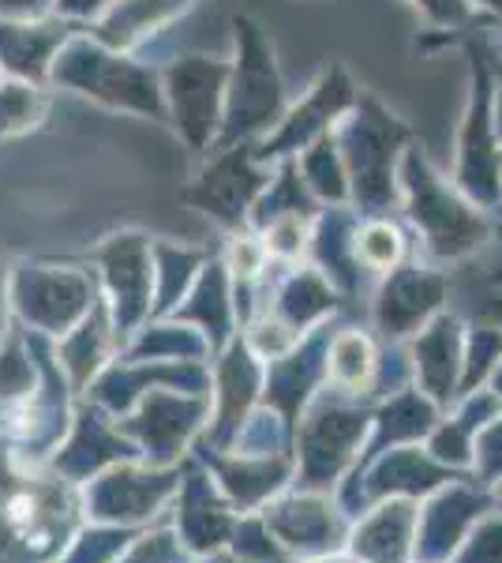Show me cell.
<instances>
[{"label":"cell","instance_id":"1","mask_svg":"<svg viewBox=\"0 0 502 563\" xmlns=\"http://www.w3.org/2000/svg\"><path fill=\"white\" fill-rule=\"evenodd\" d=\"M83 526V493L0 443V563H53Z\"/></svg>","mask_w":502,"mask_h":563},{"label":"cell","instance_id":"2","mask_svg":"<svg viewBox=\"0 0 502 563\" xmlns=\"http://www.w3.org/2000/svg\"><path fill=\"white\" fill-rule=\"evenodd\" d=\"M12 308L34 334H68L87 316L90 286L64 271H20L12 286Z\"/></svg>","mask_w":502,"mask_h":563},{"label":"cell","instance_id":"3","mask_svg":"<svg viewBox=\"0 0 502 563\" xmlns=\"http://www.w3.org/2000/svg\"><path fill=\"white\" fill-rule=\"evenodd\" d=\"M172 493V477L135 474V470L109 466L105 474L90 477L83 493V515L94 522H132L154 515V507Z\"/></svg>","mask_w":502,"mask_h":563},{"label":"cell","instance_id":"4","mask_svg":"<svg viewBox=\"0 0 502 563\" xmlns=\"http://www.w3.org/2000/svg\"><path fill=\"white\" fill-rule=\"evenodd\" d=\"M60 76L68 84L83 87L87 95H98L113 106H135L147 109V113H158V98H154V79L147 71L121 65L113 57H102V53L87 49V45H76L68 57V65L60 68Z\"/></svg>","mask_w":502,"mask_h":563},{"label":"cell","instance_id":"5","mask_svg":"<svg viewBox=\"0 0 502 563\" xmlns=\"http://www.w3.org/2000/svg\"><path fill=\"white\" fill-rule=\"evenodd\" d=\"M241 31V76H236V98L230 109V135L248 132L255 124H267L278 109V76H274L270 53L263 38L255 34L248 20H236Z\"/></svg>","mask_w":502,"mask_h":563},{"label":"cell","instance_id":"6","mask_svg":"<svg viewBox=\"0 0 502 563\" xmlns=\"http://www.w3.org/2000/svg\"><path fill=\"white\" fill-rule=\"evenodd\" d=\"M409 180H413V196H416L413 199V207H416L413 218L427 230L435 252H450L454 256V252H465L472 241L480 238L483 225L469 211H461V207L454 203L439 185H435V177L427 174L416 158H409Z\"/></svg>","mask_w":502,"mask_h":563},{"label":"cell","instance_id":"7","mask_svg":"<svg viewBox=\"0 0 502 563\" xmlns=\"http://www.w3.org/2000/svg\"><path fill=\"white\" fill-rule=\"evenodd\" d=\"M121 455H132V448L121 443V435L109 429V421H102L98 413H83L79 424L60 440V448L53 451V459L45 462L49 470H57L64 481L71 485H83V481L105 474L109 466H116Z\"/></svg>","mask_w":502,"mask_h":563},{"label":"cell","instance_id":"8","mask_svg":"<svg viewBox=\"0 0 502 563\" xmlns=\"http://www.w3.org/2000/svg\"><path fill=\"white\" fill-rule=\"evenodd\" d=\"M364 432V413L331 410L312 417L304 432V477L308 485H326L342 462L353 455V443Z\"/></svg>","mask_w":502,"mask_h":563},{"label":"cell","instance_id":"9","mask_svg":"<svg viewBox=\"0 0 502 563\" xmlns=\"http://www.w3.org/2000/svg\"><path fill=\"white\" fill-rule=\"evenodd\" d=\"M169 84H172V98H177L180 124L188 129L191 140L203 143V135L210 132V124H214L222 68L210 65V60H185V65L172 68Z\"/></svg>","mask_w":502,"mask_h":563},{"label":"cell","instance_id":"10","mask_svg":"<svg viewBox=\"0 0 502 563\" xmlns=\"http://www.w3.org/2000/svg\"><path fill=\"white\" fill-rule=\"evenodd\" d=\"M267 526L300 552H326L342 538V522L319 499H289V504L274 507L267 511Z\"/></svg>","mask_w":502,"mask_h":563},{"label":"cell","instance_id":"11","mask_svg":"<svg viewBox=\"0 0 502 563\" xmlns=\"http://www.w3.org/2000/svg\"><path fill=\"white\" fill-rule=\"evenodd\" d=\"M199 413H203V402H180V398L154 395L143 421H132V429L154 451V462H166L177 455L185 435L199 424Z\"/></svg>","mask_w":502,"mask_h":563},{"label":"cell","instance_id":"12","mask_svg":"<svg viewBox=\"0 0 502 563\" xmlns=\"http://www.w3.org/2000/svg\"><path fill=\"white\" fill-rule=\"evenodd\" d=\"M102 260L109 267V282H113L121 323L124 327L135 323L143 312V301H147V286H150L147 252H143V244H135V238H127V241H116Z\"/></svg>","mask_w":502,"mask_h":563},{"label":"cell","instance_id":"13","mask_svg":"<svg viewBox=\"0 0 502 563\" xmlns=\"http://www.w3.org/2000/svg\"><path fill=\"white\" fill-rule=\"evenodd\" d=\"M255 188H259V174L248 169V162L225 158L214 174H207L203 188L191 192V199L203 203L207 211H214L222 222H236L244 214V207H248V199L255 196Z\"/></svg>","mask_w":502,"mask_h":563},{"label":"cell","instance_id":"14","mask_svg":"<svg viewBox=\"0 0 502 563\" xmlns=\"http://www.w3.org/2000/svg\"><path fill=\"white\" fill-rule=\"evenodd\" d=\"M353 147V169L356 185L368 199L387 196V158H390V121L376 117V121H360L349 135Z\"/></svg>","mask_w":502,"mask_h":563},{"label":"cell","instance_id":"15","mask_svg":"<svg viewBox=\"0 0 502 563\" xmlns=\"http://www.w3.org/2000/svg\"><path fill=\"white\" fill-rule=\"evenodd\" d=\"M409 530H413V507L390 504L376 519L364 522V530L356 533V552L371 563H401L409 549Z\"/></svg>","mask_w":502,"mask_h":563},{"label":"cell","instance_id":"16","mask_svg":"<svg viewBox=\"0 0 502 563\" xmlns=\"http://www.w3.org/2000/svg\"><path fill=\"white\" fill-rule=\"evenodd\" d=\"M60 38V26H0V60L20 76L38 79Z\"/></svg>","mask_w":502,"mask_h":563},{"label":"cell","instance_id":"17","mask_svg":"<svg viewBox=\"0 0 502 563\" xmlns=\"http://www.w3.org/2000/svg\"><path fill=\"white\" fill-rule=\"evenodd\" d=\"M443 294V282L439 278H424V275H401L394 286L387 289L382 297V327L394 334H405L420 316L427 312Z\"/></svg>","mask_w":502,"mask_h":563},{"label":"cell","instance_id":"18","mask_svg":"<svg viewBox=\"0 0 502 563\" xmlns=\"http://www.w3.org/2000/svg\"><path fill=\"white\" fill-rule=\"evenodd\" d=\"M105 331H109V327H105L102 308H94V312L79 320L76 331L64 334L57 365L68 372V379L76 387H83L87 379H90V372L98 368V361H102V353H105Z\"/></svg>","mask_w":502,"mask_h":563},{"label":"cell","instance_id":"19","mask_svg":"<svg viewBox=\"0 0 502 563\" xmlns=\"http://www.w3.org/2000/svg\"><path fill=\"white\" fill-rule=\"evenodd\" d=\"M345 102H349V84H345L342 71H331V76L312 90V98H308V102L293 113L289 129L274 140V151L289 147V143H297V140H308V135H312L315 129H323V121H331V113H337Z\"/></svg>","mask_w":502,"mask_h":563},{"label":"cell","instance_id":"20","mask_svg":"<svg viewBox=\"0 0 502 563\" xmlns=\"http://www.w3.org/2000/svg\"><path fill=\"white\" fill-rule=\"evenodd\" d=\"M180 522H185L191 549H210V544H217L225 538V530H230V515H225V507L217 504V499H210V488L203 477L188 481Z\"/></svg>","mask_w":502,"mask_h":563},{"label":"cell","instance_id":"21","mask_svg":"<svg viewBox=\"0 0 502 563\" xmlns=\"http://www.w3.org/2000/svg\"><path fill=\"white\" fill-rule=\"evenodd\" d=\"M477 511H483V499L469 496V493H446L439 504H432L427 511V538H424V552L427 556H443L446 549H454V538L461 533V526L472 519Z\"/></svg>","mask_w":502,"mask_h":563},{"label":"cell","instance_id":"22","mask_svg":"<svg viewBox=\"0 0 502 563\" xmlns=\"http://www.w3.org/2000/svg\"><path fill=\"white\" fill-rule=\"evenodd\" d=\"M454 350H458V327L450 320H443L439 327H432L424 342L416 346L420 372H424V384L432 395L446 398L450 395V379H454Z\"/></svg>","mask_w":502,"mask_h":563},{"label":"cell","instance_id":"23","mask_svg":"<svg viewBox=\"0 0 502 563\" xmlns=\"http://www.w3.org/2000/svg\"><path fill=\"white\" fill-rule=\"evenodd\" d=\"M185 0H124L113 15L105 20L102 26V38L113 42V45H127L135 42L143 31H150L154 23L169 20Z\"/></svg>","mask_w":502,"mask_h":563},{"label":"cell","instance_id":"24","mask_svg":"<svg viewBox=\"0 0 502 563\" xmlns=\"http://www.w3.org/2000/svg\"><path fill=\"white\" fill-rule=\"evenodd\" d=\"M222 384H225V413H222L217 440H225V432L236 424V417L244 413V406H248V398H252V387H255V368L244 350H236L230 357V365L222 372Z\"/></svg>","mask_w":502,"mask_h":563},{"label":"cell","instance_id":"25","mask_svg":"<svg viewBox=\"0 0 502 563\" xmlns=\"http://www.w3.org/2000/svg\"><path fill=\"white\" fill-rule=\"evenodd\" d=\"M371 372V350L360 334H342L331 350V376L342 387H360V379Z\"/></svg>","mask_w":502,"mask_h":563},{"label":"cell","instance_id":"26","mask_svg":"<svg viewBox=\"0 0 502 563\" xmlns=\"http://www.w3.org/2000/svg\"><path fill=\"white\" fill-rule=\"evenodd\" d=\"M379 477H382V485H379V493H387V488H432V485H439L443 474L435 466H427L424 459L413 455V451H401L398 459H390L387 466L379 470Z\"/></svg>","mask_w":502,"mask_h":563},{"label":"cell","instance_id":"27","mask_svg":"<svg viewBox=\"0 0 502 563\" xmlns=\"http://www.w3.org/2000/svg\"><path fill=\"white\" fill-rule=\"evenodd\" d=\"M222 477L225 485L233 488L236 496L248 504V499H259L267 496L281 477H286V462H263V466H222Z\"/></svg>","mask_w":502,"mask_h":563},{"label":"cell","instance_id":"28","mask_svg":"<svg viewBox=\"0 0 502 563\" xmlns=\"http://www.w3.org/2000/svg\"><path fill=\"white\" fill-rule=\"evenodd\" d=\"M38 95L31 87H0V132H15L38 117Z\"/></svg>","mask_w":502,"mask_h":563},{"label":"cell","instance_id":"29","mask_svg":"<svg viewBox=\"0 0 502 563\" xmlns=\"http://www.w3.org/2000/svg\"><path fill=\"white\" fill-rule=\"evenodd\" d=\"M331 305V294H326L323 286H319V278L312 275H304V278H297L293 286H289V294H286V312H289V320L297 323H304V320H312L315 312H323V308Z\"/></svg>","mask_w":502,"mask_h":563},{"label":"cell","instance_id":"30","mask_svg":"<svg viewBox=\"0 0 502 563\" xmlns=\"http://www.w3.org/2000/svg\"><path fill=\"white\" fill-rule=\"evenodd\" d=\"M398 249H401L398 230H390V225H368L364 238L356 241V252H360V260L368 263V267H387V263L398 256Z\"/></svg>","mask_w":502,"mask_h":563},{"label":"cell","instance_id":"31","mask_svg":"<svg viewBox=\"0 0 502 563\" xmlns=\"http://www.w3.org/2000/svg\"><path fill=\"white\" fill-rule=\"evenodd\" d=\"M458 563H502V522L480 526V533L469 541Z\"/></svg>","mask_w":502,"mask_h":563},{"label":"cell","instance_id":"32","mask_svg":"<svg viewBox=\"0 0 502 563\" xmlns=\"http://www.w3.org/2000/svg\"><path fill=\"white\" fill-rule=\"evenodd\" d=\"M127 563H180V552L169 533H154V538L135 544V552Z\"/></svg>","mask_w":502,"mask_h":563},{"label":"cell","instance_id":"33","mask_svg":"<svg viewBox=\"0 0 502 563\" xmlns=\"http://www.w3.org/2000/svg\"><path fill=\"white\" fill-rule=\"evenodd\" d=\"M480 462H483V474H499L502 470V424L499 429H491L488 435H483L480 443Z\"/></svg>","mask_w":502,"mask_h":563},{"label":"cell","instance_id":"34","mask_svg":"<svg viewBox=\"0 0 502 563\" xmlns=\"http://www.w3.org/2000/svg\"><path fill=\"white\" fill-rule=\"evenodd\" d=\"M45 0H0V12H12V15H26V12H38Z\"/></svg>","mask_w":502,"mask_h":563},{"label":"cell","instance_id":"35","mask_svg":"<svg viewBox=\"0 0 502 563\" xmlns=\"http://www.w3.org/2000/svg\"><path fill=\"white\" fill-rule=\"evenodd\" d=\"M8 301H12V297H8V289H4V271H0V342L8 339Z\"/></svg>","mask_w":502,"mask_h":563},{"label":"cell","instance_id":"36","mask_svg":"<svg viewBox=\"0 0 502 563\" xmlns=\"http://www.w3.org/2000/svg\"><path fill=\"white\" fill-rule=\"evenodd\" d=\"M57 4L64 8V12H94L102 0H57Z\"/></svg>","mask_w":502,"mask_h":563},{"label":"cell","instance_id":"37","mask_svg":"<svg viewBox=\"0 0 502 563\" xmlns=\"http://www.w3.org/2000/svg\"><path fill=\"white\" fill-rule=\"evenodd\" d=\"M427 8H432V12H439V15H454L450 12V4H443V0H424Z\"/></svg>","mask_w":502,"mask_h":563}]
</instances>
